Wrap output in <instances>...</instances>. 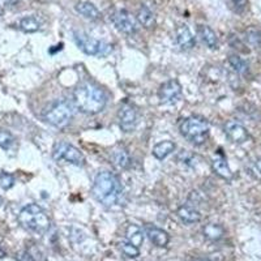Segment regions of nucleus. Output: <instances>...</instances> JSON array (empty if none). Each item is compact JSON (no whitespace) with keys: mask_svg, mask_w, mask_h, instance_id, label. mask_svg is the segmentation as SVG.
<instances>
[{"mask_svg":"<svg viewBox=\"0 0 261 261\" xmlns=\"http://www.w3.org/2000/svg\"><path fill=\"white\" fill-rule=\"evenodd\" d=\"M246 41L249 46L255 48H261V32L257 28H248L246 30Z\"/></svg>","mask_w":261,"mask_h":261,"instance_id":"nucleus-25","label":"nucleus"},{"mask_svg":"<svg viewBox=\"0 0 261 261\" xmlns=\"http://www.w3.org/2000/svg\"><path fill=\"white\" fill-rule=\"evenodd\" d=\"M232 3H234L237 7H239V8H243V7L247 4V0H232Z\"/></svg>","mask_w":261,"mask_h":261,"instance_id":"nucleus-30","label":"nucleus"},{"mask_svg":"<svg viewBox=\"0 0 261 261\" xmlns=\"http://www.w3.org/2000/svg\"><path fill=\"white\" fill-rule=\"evenodd\" d=\"M120 249H122V252L127 257L135 258L140 255V249L136 246H134V244H130L129 242H122L120 243Z\"/></svg>","mask_w":261,"mask_h":261,"instance_id":"nucleus-26","label":"nucleus"},{"mask_svg":"<svg viewBox=\"0 0 261 261\" xmlns=\"http://www.w3.org/2000/svg\"><path fill=\"white\" fill-rule=\"evenodd\" d=\"M53 158L55 161H67V162L76 165V166H83L85 163L83 153L79 150L76 146L65 141H58L53 148Z\"/></svg>","mask_w":261,"mask_h":261,"instance_id":"nucleus-7","label":"nucleus"},{"mask_svg":"<svg viewBox=\"0 0 261 261\" xmlns=\"http://www.w3.org/2000/svg\"><path fill=\"white\" fill-rule=\"evenodd\" d=\"M15 143V137L8 130H0V148L8 150Z\"/></svg>","mask_w":261,"mask_h":261,"instance_id":"nucleus-27","label":"nucleus"},{"mask_svg":"<svg viewBox=\"0 0 261 261\" xmlns=\"http://www.w3.org/2000/svg\"><path fill=\"white\" fill-rule=\"evenodd\" d=\"M92 193L98 202L105 206H113L122 196V186L113 172L102 171L95 178Z\"/></svg>","mask_w":261,"mask_h":261,"instance_id":"nucleus-2","label":"nucleus"},{"mask_svg":"<svg viewBox=\"0 0 261 261\" xmlns=\"http://www.w3.org/2000/svg\"><path fill=\"white\" fill-rule=\"evenodd\" d=\"M6 252H4V249L2 248V244H0V257H4Z\"/></svg>","mask_w":261,"mask_h":261,"instance_id":"nucleus-32","label":"nucleus"},{"mask_svg":"<svg viewBox=\"0 0 261 261\" xmlns=\"http://www.w3.org/2000/svg\"><path fill=\"white\" fill-rule=\"evenodd\" d=\"M158 95H160V99L162 103H175V102L179 101V98H180L181 95L180 84L176 80L167 81V83H165L163 85H161Z\"/></svg>","mask_w":261,"mask_h":261,"instance_id":"nucleus-9","label":"nucleus"},{"mask_svg":"<svg viewBox=\"0 0 261 261\" xmlns=\"http://www.w3.org/2000/svg\"><path fill=\"white\" fill-rule=\"evenodd\" d=\"M145 232L150 242L157 247H166L170 242V237L162 228L155 227V226H145Z\"/></svg>","mask_w":261,"mask_h":261,"instance_id":"nucleus-13","label":"nucleus"},{"mask_svg":"<svg viewBox=\"0 0 261 261\" xmlns=\"http://www.w3.org/2000/svg\"><path fill=\"white\" fill-rule=\"evenodd\" d=\"M73 98L76 106L85 114L101 113L107 102V97L103 90L90 83L80 84L74 89Z\"/></svg>","mask_w":261,"mask_h":261,"instance_id":"nucleus-1","label":"nucleus"},{"mask_svg":"<svg viewBox=\"0 0 261 261\" xmlns=\"http://www.w3.org/2000/svg\"><path fill=\"white\" fill-rule=\"evenodd\" d=\"M111 158H113V161H114V165H115V166H118L119 169L125 170L129 167L130 158L125 149L120 148V149H116V150H114Z\"/></svg>","mask_w":261,"mask_h":261,"instance_id":"nucleus-22","label":"nucleus"},{"mask_svg":"<svg viewBox=\"0 0 261 261\" xmlns=\"http://www.w3.org/2000/svg\"><path fill=\"white\" fill-rule=\"evenodd\" d=\"M202 232H204V237L209 241H220L225 235V228L218 223H208L204 226Z\"/></svg>","mask_w":261,"mask_h":261,"instance_id":"nucleus-21","label":"nucleus"},{"mask_svg":"<svg viewBox=\"0 0 261 261\" xmlns=\"http://www.w3.org/2000/svg\"><path fill=\"white\" fill-rule=\"evenodd\" d=\"M137 21H139L140 24L143 25L144 28L146 29H150L155 25V16L154 13L151 12L150 9L148 7L143 6L141 8L139 9V12H137Z\"/></svg>","mask_w":261,"mask_h":261,"instance_id":"nucleus-19","label":"nucleus"},{"mask_svg":"<svg viewBox=\"0 0 261 261\" xmlns=\"http://www.w3.org/2000/svg\"><path fill=\"white\" fill-rule=\"evenodd\" d=\"M180 134L190 143L202 145L209 137V123L199 116H191L184 119L180 124Z\"/></svg>","mask_w":261,"mask_h":261,"instance_id":"nucleus-4","label":"nucleus"},{"mask_svg":"<svg viewBox=\"0 0 261 261\" xmlns=\"http://www.w3.org/2000/svg\"><path fill=\"white\" fill-rule=\"evenodd\" d=\"M18 25H20V29L24 30L25 33H36L41 28V22L34 16H28V17L21 18Z\"/></svg>","mask_w":261,"mask_h":261,"instance_id":"nucleus-24","label":"nucleus"},{"mask_svg":"<svg viewBox=\"0 0 261 261\" xmlns=\"http://www.w3.org/2000/svg\"><path fill=\"white\" fill-rule=\"evenodd\" d=\"M118 119L119 125L124 132H132L139 122V114L134 106L125 103L119 109Z\"/></svg>","mask_w":261,"mask_h":261,"instance_id":"nucleus-8","label":"nucleus"},{"mask_svg":"<svg viewBox=\"0 0 261 261\" xmlns=\"http://www.w3.org/2000/svg\"><path fill=\"white\" fill-rule=\"evenodd\" d=\"M197 33H199L201 41L209 48L216 50L218 47V37H217L216 32L211 27H208V25H199L197 27Z\"/></svg>","mask_w":261,"mask_h":261,"instance_id":"nucleus-14","label":"nucleus"},{"mask_svg":"<svg viewBox=\"0 0 261 261\" xmlns=\"http://www.w3.org/2000/svg\"><path fill=\"white\" fill-rule=\"evenodd\" d=\"M175 150V144L167 140V141H162V143H158L157 145L153 148V155H154L157 160H165L167 155H170L172 151Z\"/></svg>","mask_w":261,"mask_h":261,"instance_id":"nucleus-20","label":"nucleus"},{"mask_svg":"<svg viewBox=\"0 0 261 261\" xmlns=\"http://www.w3.org/2000/svg\"><path fill=\"white\" fill-rule=\"evenodd\" d=\"M18 222L22 227L36 234H45L50 230L51 226L47 213L37 204H29L21 209Z\"/></svg>","mask_w":261,"mask_h":261,"instance_id":"nucleus-3","label":"nucleus"},{"mask_svg":"<svg viewBox=\"0 0 261 261\" xmlns=\"http://www.w3.org/2000/svg\"><path fill=\"white\" fill-rule=\"evenodd\" d=\"M74 41L79 47L88 55H97V57H106L111 53V46L106 42L98 41L93 37L88 36L84 32H74Z\"/></svg>","mask_w":261,"mask_h":261,"instance_id":"nucleus-6","label":"nucleus"},{"mask_svg":"<svg viewBox=\"0 0 261 261\" xmlns=\"http://www.w3.org/2000/svg\"><path fill=\"white\" fill-rule=\"evenodd\" d=\"M0 204H2V197H0Z\"/></svg>","mask_w":261,"mask_h":261,"instance_id":"nucleus-35","label":"nucleus"},{"mask_svg":"<svg viewBox=\"0 0 261 261\" xmlns=\"http://www.w3.org/2000/svg\"><path fill=\"white\" fill-rule=\"evenodd\" d=\"M178 217L183 221L184 223H196L201 220V214L197 209L192 208V206H188V205H183L176 212Z\"/></svg>","mask_w":261,"mask_h":261,"instance_id":"nucleus-15","label":"nucleus"},{"mask_svg":"<svg viewBox=\"0 0 261 261\" xmlns=\"http://www.w3.org/2000/svg\"><path fill=\"white\" fill-rule=\"evenodd\" d=\"M249 174L252 176H255V178L261 179V158H258V160L253 161V162L251 163V166H249Z\"/></svg>","mask_w":261,"mask_h":261,"instance_id":"nucleus-29","label":"nucleus"},{"mask_svg":"<svg viewBox=\"0 0 261 261\" xmlns=\"http://www.w3.org/2000/svg\"><path fill=\"white\" fill-rule=\"evenodd\" d=\"M73 114L74 109L71 102L65 101V99H58V101L53 102L45 111V119L46 122H48L54 127L64 128L71 122Z\"/></svg>","mask_w":261,"mask_h":261,"instance_id":"nucleus-5","label":"nucleus"},{"mask_svg":"<svg viewBox=\"0 0 261 261\" xmlns=\"http://www.w3.org/2000/svg\"><path fill=\"white\" fill-rule=\"evenodd\" d=\"M3 16V8H2V6H0V17Z\"/></svg>","mask_w":261,"mask_h":261,"instance_id":"nucleus-34","label":"nucleus"},{"mask_svg":"<svg viewBox=\"0 0 261 261\" xmlns=\"http://www.w3.org/2000/svg\"><path fill=\"white\" fill-rule=\"evenodd\" d=\"M212 167H213V171L216 172L217 175L221 176L222 179L226 180H230L232 178V172L228 167V163L226 162V160L223 157H216L212 161Z\"/></svg>","mask_w":261,"mask_h":261,"instance_id":"nucleus-17","label":"nucleus"},{"mask_svg":"<svg viewBox=\"0 0 261 261\" xmlns=\"http://www.w3.org/2000/svg\"><path fill=\"white\" fill-rule=\"evenodd\" d=\"M225 134L234 144H244L249 139L248 130L237 120H228L225 124Z\"/></svg>","mask_w":261,"mask_h":261,"instance_id":"nucleus-10","label":"nucleus"},{"mask_svg":"<svg viewBox=\"0 0 261 261\" xmlns=\"http://www.w3.org/2000/svg\"><path fill=\"white\" fill-rule=\"evenodd\" d=\"M175 39L176 43H178L183 50H191V48L195 47L196 45L195 37H193V34L191 33L190 28L186 27V25H180V27L176 28Z\"/></svg>","mask_w":261,"mask_h":261,"instance_id":"nucleus-12","label":"nucleus"},{"mask_svg":"<svg viewBox=\"0 0 261 261\" xmlns=\"http://www.w3.org/2000/svg\"><path fill=\"white\" fill-rule=\"evenodd\" d=\"M13 184H15L13 175H11L8 172H0V188L9 190V188L13 187Z\"/></svg>","mask_w":261,"mask_h":261,"instance_id":"nucleus-28","label":"nucleus"},{"mask_svg":"<svg viewBox=\"0 0 261 261\" xmlns=\"http://www.w3.org/2000/svg\"><path fill=\"white\" fill-rule=\"evenodd\" d=\"M113 22L120 32L125 34H134L137 32L136 21L127 11H116L113 15Z\"/></svg>","mask_w":261,"mask_h":261,"instance_id":"nucleus-11","label":"nucleus"},{"mask_svg":"<svg viewBox=\"0 0 261 261\" xmlns=\"http://www.w3.org/2000/svg\"><path fill=\"white\" fill-rule=\"evenodd\" d=\"M193 261H211V260H208V258H196V260Z\"/></svg>","mask_w":261,"mask_h":261,"instance_id":"nucleus-33","label":"nucleus"},{"mask_svg":"<svg viewBox=\"0 0 261 261\" xmlns=\"http://www.w3.org/2000/svg\"><path fill=\"white\" fill-rule=\"evenodd\" d=\"M6 2V4H8V6H16V4H18V0H4Z\"/></svg>","mask_w":261,"mask_h":261,"instance_id":"nucleus-31","label":"nucleus"},{"mask_svg":"<svg viewBox=\"0 0 261 261\" xmlns=\"http://www.w3.org/2000/svg\"><path fill=\"white\" fill-rule=\"evenodd\" d=\"M76 11L81 16H84L85 18H89V20H98L101 17V13H99L97 7L93 6L89 2H80V3L76 4Z\"/></svg>","mask_w":261,"mask_h":261,"instance_id":"nucleus-18","label":"nucleus"},{"mask_svg":"<svg viewBox=\"0 0 261 261\" xmlns=\"http://www.w3.org/2000/svg\"><path fill=\"white\" fill-rule=\"evenodd\" d=\"M228 63L232 67L235 72L238 74H242V76H246L249 71L248 63L246 62L244 59H242L241 57H238V55H230L228 57Z\"/></svg>","mask_w":261,"mask_h":261,"instance_id":"nucleus-23","label":"nucleus"},{"mask_svg":"<svg viewBox=\"0 0 261 261\" xmlns=\"http://www.w3.org/2000/svg\"><path fill=\"white\" fill-rule=\"evenodd\" d=\"M125 238H127V242H129L130 244L136 246L137 248L143 246L144 243V232L141 230V227L137 225H128V227L125 228Z\"/></svg>","mask_w":261,"mask_h":261,"instance_id":"nucleus-16","label":"nucleus"}]
</instances>
